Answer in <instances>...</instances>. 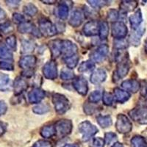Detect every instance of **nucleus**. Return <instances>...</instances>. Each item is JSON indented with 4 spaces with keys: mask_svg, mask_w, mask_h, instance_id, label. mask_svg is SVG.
Masks as SVG:
<instances>
[{
    "mask_svg": "<svg viewBox=\"0 0 147 147\" xmlns=\"http://www.w3.org/2000/svg\"><path fill=\"white\" fill-rule=\"evenodd\" d=\"M146 51H147V41H146Z\"/></svg>",
    "mask_w": 147,
    "mask_h": 147,
    "instance_id": "1",
    "label": "nucleus"
}]
</instances>
